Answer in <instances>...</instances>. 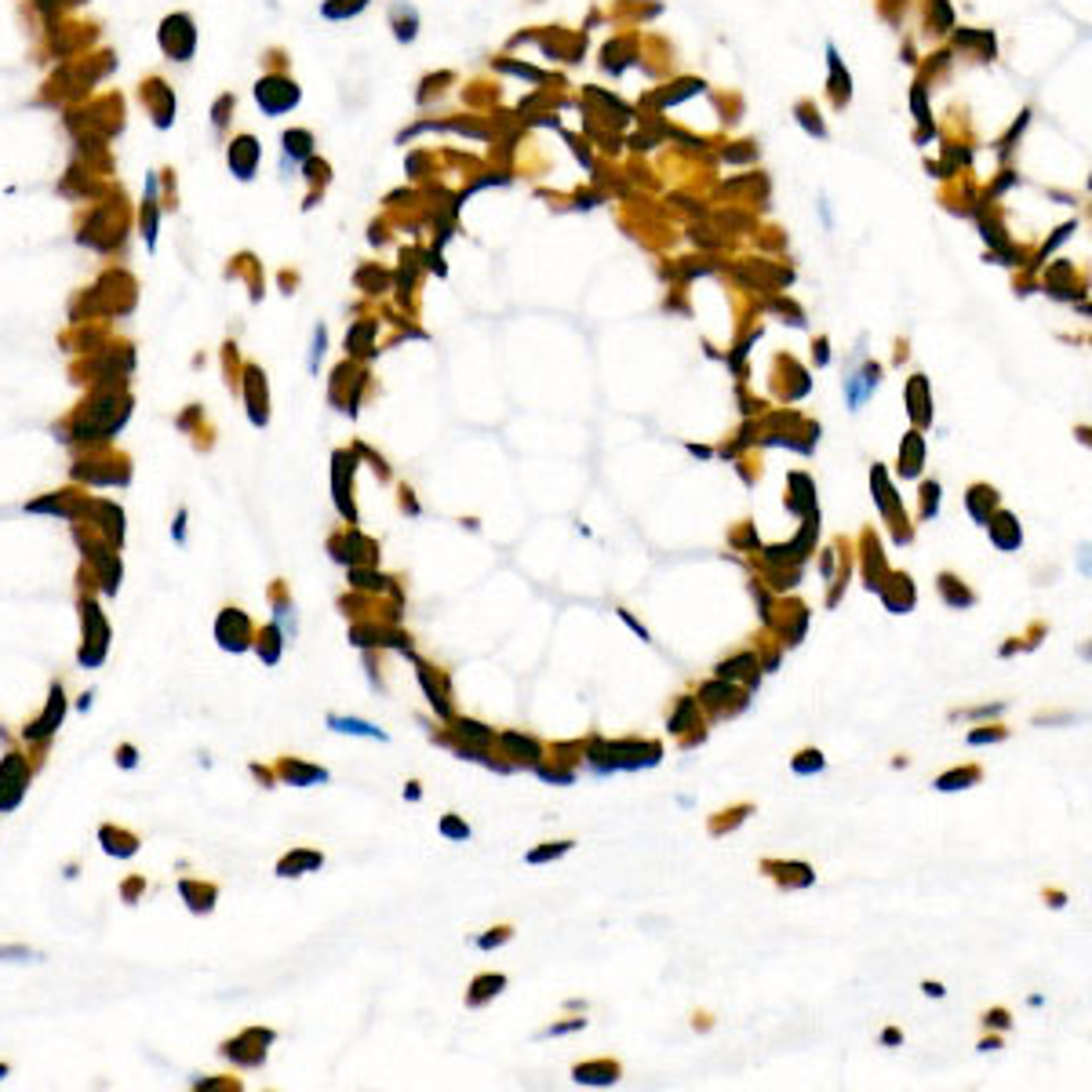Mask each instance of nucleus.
I'll return each instance as SVG.
<instances>
[{
    "mask_svg": "<svg viewBox=\"0 0 1092 1092\" xmlns=\"http://www.w3.org/2000/svg\"><path fill=\"white\" fill-rule=\"evenodd\" d=\"M69 474H73V481L96 485V488H114V485L132 481V467L124 455H91V460H80Z\"/></svg>",
    "mask_w": 1092,
    "mask_h": 1092,
    "instance_id": "7ed1b4c3",
    "label": "nucleus"
},
{
    "mask_svg": "<svg viewBox=\"0 0 1092 1092\" xmlns=\"http://www.w3.org/2000/svg\"><path fill=\"white\" fill-rule=\"evenodd\" d=\"M281 637H285V633H281V626H278V623H266V626L255 633V652L262 656V663H269V667H273V663L281 660V645H285Z\"/></svg>",
    "mask_w": 1092,
    "mask_h": 1092,
    "instance_id": "b1692460",
    "label": "nucleus"
},
{
    "mask_svg": "<svg viewBox=\"0 0 1092 1092\" xmlns=\"http://www.w3.org/2000/svg\"><path fill=\"white\" fill-rule=\"evenodd\" d=\"M132 415V401L117 390L96 394L73 419H69V437L66 441H110Z\"/></svg>",
    "mask_w": 1092,
    "mask_h": 1092,
    "instance_id": "f257e3e1",
    "label": "nucleus"
},
{
    "mask_svg": "<svg viewBox=\"0 0 1092 1092\" xmlns=\"http://www.w3.org/2000/svg\"><path fill=\"white\" fill-rule=\"evenodd\" d=\"M747 670H758V660H754L751 652H743V656H736V660L721 663V667H717V678H721V681H728V678H743Z\"/></svg>",
    "mask_w": 1092,
    "mask_h": 1092,
    "instance_id": "e433bc0d",
    "label": "nucleus"
},
{
    "mask_svg": "<svg viewBox=\"0 0 1092 1092\" xmlns=\"http://www.w3.org/2000/svg\"><path fill=\"white\" fill-rule=\"evenodd\" d=\"M583 1027H587V1020H565V1024H554V1027L546 1031V1034H551V1038H558V1034H569V1031H583Z\"/></svg>",
    "mask_w": 1092,
    "mask_h": 1092,
    "instance_id": "09e8293b",
    "label": "nucleus"
},
{
    "mask_svg": "<svg viewBox=\"0 0 1092 1092\" xmlns=\"http://www.w3.org/2000/svg\"><path fill=\"white\" fill-rule=\"evenodd\" d=\"M255 99H259V106L266 114H285V110H292L299 103V91H296V84L273 77V80H262L255 87Z\"/></svg>",
    "mask_w": 1092,
    "mask_h": 1092,
    "instance_id": "f8f14e48",
    "label": "nucleus"
},
{
    "mask_svg": "<svg viewBox=\"0 0 1092 1092\" xmlns=\"http://www.w3.org/2000/svg\"><path fill=\"white\" fill-rule=\"evenodd\" d=\"M99 842H103L106 856H117V860H132L139 852V838L132 831H124V827H114V824H106L99 831Z\"/></svg>",
    "mask_w": 1092,
    "mask_h": 1092,
    "instance_id": "4468645a",
    "label": "nucleus"
},
{
    "mask_svg": "<svg viewBox=\"0 0 1092 1092\" xmlns=\"http://www.w3.org/2000/svg\"><path fill=\"white\" fill-rule=\"evenodd\" d=\"M328 724L335 728V733H350V736H369V740H387V733H379L376 724H369V721H357V717H328Z\"/></svg>",
    "mask_w": 1092,
    "mask_h": 1092,
    "instance_id": "7c9ffc66",
    "label": "nucleus"
},
{
    "mask_svg": "<svg viewBox=\"0 0 1092 1092\" xmlns=\"http://www.w3.org/2000/svg\"><path fill=\"white\" fill-rule=\"evenodd\" d=\"M870 488H874V496H878V506L892 517L896 514V503H892V485H888V478H885V470L881 467H874L870 470Z\"/></svg>",
    "mask_w": 1092,
    "mask_h": 1092,
    "instance_id": "72a5a7b5",
    "label": "nucleus"
},
{
    "mask_svg": "<svg viewBox=\"0 0 1092 1092\" xmlns=\"http://www.w3.org/2000/svg\"><path fill=\"white\" fill-rule=\"evenodd\" d=\"M979 779V769L976 765H969V769H951V772H943L940 779H936V790H965V787H972Z\"/></svg>",
    "mask_w": 1092,
    "mask_h": 1092,
    "instance_id": "473e14b6",
    "label": "nucleus"
},
{
    "mask_svg": "<svg viewBox=\"0 0 1092 1092\" xmlns=\"http://www.w3.org/2000/svg\"><path fill=\"white\" fill-rule=\"evenodd\" d=\"M84 521H91V528H96L99 535H106L114 546L124 542V510H121L117 503H110V499H91Z\"/></svg>",
    "mask_w": 1092,
    "mask_h": 1092,
    "instance_id": "9b49d317",
    "label": "nucleus"
},
{
    "mask_svg": "<svg viewBox=\"0 0 1092 1092\" xmlns=\"http://www.w3.org/2000/svg\"><path fill=\"white\" fill-rule=\"evenodd\" d=\"M273 1042V1031H259V1027H251V1031H244V1034H237L233 1042H226L223 1045V1056H230L233 1063H241V1067H259L262 1060H266V1045Z\"/></svg>",
    "mask_w": 1092,
    "mask_h": 1092,
    "instance_id": "6e6552de",
    "label": "nucleus"
},
{
    "mask_svg": "<svg viewBox=\"0 0 1092 1092\" xmlns=\"http://www.w3.org/2000/svg\"><path fill=\"white\" fill-rule=\"evenodd\" d=\"M922 460H925V441L922 433H906L903 448H899V474L903 478H918L922 474Z\"/></svg>",
    "mask_w": 1092,
    "mask_h": 1092,
    "instance_id": "412c9836",
    "label": "nucleus"
},
{
    "mask_svg": "<svg viewBox=\"0 0 1092 1092\" xmlns=\"http://www.w3.org/2000/svg\"><path fill=\"white\" fill-rule=\"evenodd\" d=\"M983 1024H987V1027H997V1031H1006V1027H1009V1013H1006V1009H994V1013L983 1016Z\"/></svg>",
    "mask_w": 1092,
    "mask_h": 1092,
    "instance_id": "de8ad7c7",
    "label": "nucleus"
},
{
    "mask_svg": "<svg viewBox=\"0 0 1092 1092\" xmlns=\"http://www.w3.org/2000/svg\"><path fill=\"white\" fill-rule=\"evenodd\" d=\"M1006 736H1009V728H1001V724H983L979 733H969V743L979 747V743H997V740H1006Z\"/></svg>",
    "mask_w": 1092,
    "mask_h": 1092,
    "instance_id": "79ce46f5",
    "label": "nucleus"
},
{
    "mask_svg": "<svg viewBox=\"0 0 1092 1092\" xmlns=\"http://www.w3.org/2000/svg\"><path fill=\"white\" fill-rule=\"evenodd\" d=\"M790 488H794V496L787 499V503H790V510H794V514H801V517H819V514H815L812 481H808L805 474H790Z\"/></svg>",
    "mask_w": 1092,
    "mask_h": 1092,
    "instance_id": "393cba45",
    "label": "nucleus"
},
{
    "mask_svg": "<svg viewBox=\"0 0 1092 1092\" xmlns=\"http://www.w3.org/2000/svg\"><path fill=\"white\" fill-rule=\"evenodd\" d=\"M405 797H412V801H419V783H408V787H405Z\"/></svg>",
    "mask_w": 1092,
    "mask_h": 1092,
    "instance_id": "5fc2aeb1",
    "label": "nucleus"
},
{
    "mask_svg": "<svg viewBox=\"0 0 1092 1092\" xmlns=\"http://www.w3.org/2000/svg\"><path fill=\"white\" fill-rule=\"evenodd\" d=\"M878 590H881L888 612H910L915 608V583H910V576H892V583H881Z\"/></svg>",
    "mask_w": 1092,
    "mask_h": 1092,
    "instance_id": "2eb2a0df",
    "label": "nucleus"
},
{
    "mask_svg": "<svg viewBox=\"0 0 1092 1092\" xmlns=\"http://www.w3.org/2000/svg\"><path fill=\"white\" fill-rule=\"evenodd\" d=\"M441 834L451 838V842H467V838H470V827L463 824L460 815H444V819H441Z\"/></svg>",
    "mask_w": 1092,
    "mask_h": 1092,
    "instance_id": "a19ab883",
    "label": "nucleus"
},
{
    "mask_svg": "<svg viewBox=\"0 0 1092 1092\" xmlns=\"http://www.w3.org/2000/svg\"><path fill=\"white\" fill-rule=\"evenodd\" d=\"M878 376H881L878 364H867V369H863L860 376H852V379L845 383V390H849V405H852V408H860V405H863V397H867V394L878 387Z\"/></svg>",
    "mask_w": 1092,
    "mask_h": 1092,
    "instance_id": "cd10ccee",
    "label": "nucleus"
},
{
    "mask_svg": "<svg viewBox=\"0 0 1092 1092\" xmlns=\"http://www.w3.org/2000/svg\"><path fill=\"white\" fill-rule=\"evenodd\" d=\"M171 535L182 542L187 539V510H178V517H175V524H171Z\"/></svg>",
    "mask_w": 1092,
    "mask_h": 1092,
    "instance_id": "3c124183",
    "label": "nucleus"
},
{
    "mask_svg": "<svg viewBox=\"0 0 1092 1092\" xmlns=\"http://www.w3.org/2000/svg\"><path fill=\"white\" fill-rule=\"evenodd\" d=\"M117 761H121V765H124V769H135V761H139V754H135V747H128V743H124V747H121V751H117Z\"/></svg>",
    "mask_w": 1092,
    "mask_h": 1092,
    "instance_id": "8fccbe9b",
    "label": "nucleus"
},
{
    "mask_svg": "<svg viewBox=\"0 0 1092 1092\" xmlns=\"http://www.w3.org/2000/svg\"><path fill=\"white\" fill-rule=\"evenodd\" d=\"M696 721V703L692 699H681V706H678V714L670 717V733H685V728Z\"/></svg>",
    "mask_w": 1092,
    "mask_h": 1092,
    "instance_id": "37998d69",
    "label": "nucleus"
},
{
    "mask_svg": "<svg viewBox=\"0 0 1092 1092\" xmlns=\"http://www.w3.org/2000/svg\"><path fill=\"white\" fill-rule=\"evenodd\" d=\"M790 769H794L797 776H812V772L824 769V754H819V751H801V754L790 761Z\"/></svg>",
    "mask_w": 1092,
    "mask_h": 1092,
    "instance_id": "58836bf2",
    "label": "nucleus"
},
{
    "mask_svg": "<svg viewBox=\"0 0 1092 1092\" xmlns=\"http://www.w3.org/2000/svg\"><path fill=\"white\" fill-rule=\"evenodd\" d=\"M419 681H423V688H426V696H430V703H433V710L441 714V717H451V706H448V696H444V688H441V681H433V670L430 667H419Z\"/></svg>",
    "mask_w": 1092,
    "mask_h": 1092,
    "instance_id": "2f4dec72",
    "label": "nucleus"
},
{
    "mask_svg": "<svg viewBox=\"0 0 1092 1092\" xmlns=\"http://www.w3.org/2000/svg\"><path fill=\"white\" fill-rule=\"evenodd\" d=\"M350 583H353V587H364V590H397L394 579L376 576V572H369V569H350Z\"/></svg>",
    "mask_w": 1092,
    "mask_h": 1092,
    "instance_id": "c9c22d12",
    "label": "nucleus"
},
{
    "mask_svg": "<svg viewBox=\"0 0 1092 1092\" xmlns=\"http://www.w3.org/2000/svg\"><path fill=\"white\" fill-rule=\"evenodd\" d=\"M335 467H332V492H335V506H339V514L353 524L357 521V510H353V499H350V488H353V470H357V460H353V451H335V460H332Z\"/></svg>",
    "mask_w": 1092,
    "mask_h": 1092,
    "instance_id": "9d476101",
    "label": "nucleus"
},
{
    "mask_svg": "<svg viewBox=\"0 0 1092 1092\" xmlns=\"http://www.w3.org/2000/svg\"><path fill=\"white\" fill-rule=\"evenodd\" d=\"M925 994H929V997H943V994H947V990H943V987H940V983H925Z\"/></svg>",
    "mask_w": 1092,
    "mask_h": 1092,
    "instance_id": "864d4df0",
    "label": "nucleus"
},
{
    "mask_svg": "<svg viewBox=\"0 0 1092 1092\" xmlns=\"http://www.w3.org/2000/svg\"><path fill=\"white\" fill-rule=\"evenodd\" d=\"M965 506H969L976 524H987V517L997 510V492L990 485H972L969 496H965Z\"/></svg>",
    "mask_w": 1092,
    "mask_h": 1092,
    "instance_id": "4be33fe9",
    "label": "nucleus"
},
{
    "mask_svg": "<svg viewBox=\"0 0 1092 1092\" xmlns=\"http://www.w3.org/2000/svg\"><path fill=\"white\" fill-rule=\"evenodd\" d=\"M30 787V765L23 754H8L0 761V812H12Z\"/></svg>",
    "mask_w": 1092,
    "mask_h": 1092,
    "instance_id": "39448f33",
    "label": "nucleus"
},
{
    "mask_svg": "<svg viewBox=\"0 0 1092 1092\" xmlns=\"http://www.w3.org/2000/svg\"><path fill=\"white\" fill-rule=\"evenodd\" d=\"M87 506H91V499L80 496V492H73V488H66V492H48V496L26 503L30 514H51V517H62V521H84V517H87Z\"/></svg>",
    "mask_w": 1092,
    "mask_h": 1092,
    "instance_id": "423d86ee",
    "label": "nucleus"
},
{
    "mask_svg": "<svg viewBox=\"0 0 1092 1092\" xmlns=\"http://www.w3.org/2000/svg\"><path fill=\"white\" fill-rule=\"evenodd\" d=\"M62 717H66V692H62V685H51V696H48L44 714H41L33 724L23 728V740H26V743H44V740H51L55 728L62 724Z\"/></svg>",
    "mask_w": 1092,
    "mask_h": 1092,
    "instance_id": "1a4fd4ad",
    "label": "nucleus"
},
{
    "mask_svg": "<svg viewBox=\"0 0 1092 1092\" xmlns=\"http://www.w3.org/2000/svg\"><path fill=\"white\" fill-rule=\"evenodd\" d=\"M940 594H943V601H947L951 608H969V605H976V594H972L961 579H954L951 572L940 576Z\"/></svg>",
    "mask_w": 1092,
    "mask_h": 1092,
    "instance_id": "c85d7f7f",
    "label": "nucleus"
},
{
    "mask_svg": "<svg viewBox=\"0 0 1092 1092\" xmlns=\"http://www.w3.org/2000/svg\"><path fill=\"white\" fill-rule=\"evenodd\" d=\"M376 554H379V546L369 535H360L357 528H350V532H342V535L332 539V558L342 561V565H353V569L376 565Z\"/></svg>",
    "mask_w": 1092,
    "mask_h": 1092,
    "instance_id": "0eeeda50",
    "label": "nucleus"
},
{
    "mask_svg": "<svg viewBox=\"0 0 1092 1092\" xmlns=\"http://www.w3.org/2000/svg\"><path fill=\"white\" fill-rule=\"evenodd\" d=\"M572 1078L579 1085H612V1081H619V1063H612V1060H590V1063H579L572 1070Z\"/></svg>",
    "mask_w": 1092,
    "mask_h": 1092,
    "instance_id": "a211bd4d",
    "label": "nucleus"
},
{
    "mask_svg": "<svg viewBox=\"0 0 1092 1092\" xmlns=\"http://www.w3.org/2000/svg\"><path fill=\"white\" fill-rule=\"evenodd\" d=\"M503 987H506V976H499V972H485V976H478V979L470 983L467 1006H485V1001H488V997H496Z\"/></svg>",
    "mask_w": 1092,
    "mask_h": 1092,
    "instance_id": "bb28decb",
    "label": "nucleus"
},
{
    "mask_svg": "<svg viewBox=\"0 0 1092 1092\" xmlns=\"http://www.w3.org/2000/svg\"><path fill=\"white\" fill-rule=\"evenodd\" d=\"M510 936H514V929H510V925H499V929H488V936H481L478 947H481V951H492V947H503Z\"/></svg>",
    "mask_w": 1092,
    "mask_h": 1092,
    "instance_id": "a18cd8bd",
    "label": "nucleus"
},
{
    "mask_svg": "<svg viewBox=\"0 0 1092 1092\" xmlns=\"http://www.w3.org/2000/svg\"><path fill=\"white\" fill-rule=\"evenodd\" d=\"M503 747L514 751V758H521V761H539V743H535V740H524V736H517V733H506V736H503Z\"/></svg>",
    "mask_w": 1092,
    "mask_h": 1092,
    "instance_id": "f704fd0d",
    "label": "nucleus"
},
{
    "mask_svg": "<svg viewBox=\"0 0 1092 1092\" xmlns=\"http://www.w3.org/2000/svg\"><path fill=\"white\" fill-rule=\"evenodd\" d=\"M906 401H910V415H915V423L918 426H925L933 415H929V397H925V379L922 376H915V383H910V390H906Z\"/></svg>",
    "mask_w": 1092,
    "mask_h": 1092,
    "instance_id": "c756f323",
    "label": "nucleus"
},
{
    "mask_svg": "<svg viewBox=\"0 0 1092 1092\" xmlns=\"http://www.w3.org/2000/svg\"><path fill=\"white\" fill-rule=\"evenodd\" d=\"M936 510H940V485L929 481V485H922V517L929 521V517H936Z\"/></svg>",
    "mask_w": 1092,
    "mask_h": 1092,
    "instance_id": "c03bdc74",
    "label": "nucleus"
},
{
    "mask_svg": "<svg viewBox=\"0 0 1092 1092\" xmlns=\"http://www.w3.org/2000/svg\"><path fill=\"white\" fill-rule=\"evenodd\" d=\"M747 812H751V805H743V808H733V812H724V815H728V819H717V824H714V827H710V831H714V834H724V827H728V831H733V827H736V824H740V819H743V815H747Z\"/></svg>",
    "mask_w": 1092,
    "mask_h": 1092,
    "instance_id": "49530a36",
    "label": "nucleus"
},
{
    "mask_svg": "<svg viewBox=\"0 0 1092 1092\" xmlns=\"http://www.w3.org/2000/svg\"><path fill=\"white\" fill-rule=\"evenodd\" d=\"M278 772H281V779L292 783V787H314V783H324V779H328L324 769L306 765V761H299V758H285Z\"/></svg>",
    "mask_w": 1092,
    "mask_h": 1092,
    "instance_id": "dca6fc26",
    "label": "nucleus"
},
{
    "mask_svg": "<svg viewBox=\"0 0 1092 1092\" xmlns=\"http://www.w3.org/2000/svg\"><path fill=\"white\" fill-rule=\"evenodd\" d=\"M80 623H84V649L77 652V660L80 667H99L110 649V623L91 597H80Z\"/></svg>",
    "mask_w": 1092,
    "mask_h": 1092,
    "instance_id": "f03ea898",
    "label": "nucleus"
},
{
    "mask_svg": "<svg viewBox=\"0 0 1092 1092\" xmlns=\"http://www.w3.org/2000/svg\"><path fill=\"white\" fill-rule=\"evenodd\" d=\"M139 888H142V881H132V885L124 888V896H128V899H135V892H139Z\"/></svg>",
    "mask_w": 1092,
    "mask_h": 1092,
    "instance_id": "4d7b16f0",
    "label": "nucleus"
},
{
    "mask_svg": "<svg viewBox=\"0 0 1092 1092\" xmlns=\"http://www.w3.org/2000/svg\"><path fill=\"white\" fill-rule=\"evenodd\" d=\"M460 736L470 740V743H478V747H492L496 743V736L488 733L485 724H478V721H460Z\"/></svg>",
    "mask_w": 1092,
    "mask_h": 1092,
    "instance_id": "4c0bfd02",
    "label": "nucleus"
},
{
    "mask_svg": "<svg viewBox=\"0 0 1092 1092\" xmlns=\"http://www.w3.org/2000/svg\"><path fill=\"white\" fill-rule=\"evenodd\" d=\"M215 642L226 652H244L255 642V626L241 608H223L215 619Z\"/></svg>",
    "mask_w": 1092,
    "mask_h": 1092,
    "instance_id": "20e7f679",
    "label": "nucleus"
},
{
    "mask_svg": "<svg viewBox=\"0 0 1092 1092\" xmlns=\"http://www.w3.org/2000/svg\"><path fill=\"white\" fill-rule=\"evenodd\" d=\"M881 1042H885V1045H896V1042H899V1031H885Z\"/></svg>",
    "mask_w": 1092,
    "mask_h": 1092,
    "instance_id": "6e6d98bb",
    "label": "nucleus"
},
{
    "mask_svg": "<svg viewBox=\"0 0 1092 1092\" xmlns=\"http://www.w3.org/2000/svg\"><path fill=\"white\" fill-rule=\"evenodd\" d=\"M619 615H623V619H626V623H630V630H633V633H642V642H649V630H645V626H642V623H637V619H633V615H630V612H623V608H619Z\"/></svg>",
    "mask_w": 1092,
    "mask_h": 1092,
    "instance_id": "603ef678",
    "label": "nucleus"
},
{
    "mask_svg": "<svg viewBox=\"0 0 1092 1092\" xmlns=\"http://www.w3.org/2000/svg\"><path fill=\"white\" fill-rule=\"evenodd\" d=\"M987 532H990V542L997 546V551H1016V546L1024 542V532H1020V524H1016V517L1009 510L990 514L987 517Z\"/></svg>",
    "mask_w": 1092,
    "mask_h": 1092,
    "instance_id": "ddd939ff",
    "label": "nucleus"
},
{
    "mask_svg": "<svg viewBox=\"0 0 1092 1092\" xmlns=\"http://www.w3.org/2000/svg\"><path fill=\"white\" fill-rule=\"evenodd\" d=\"M5 1074H8V1067H0V1078H5Z\"/></svg>",
    "mask_w": 1092,
    "mask_h": 1092,
    "instance_id": "13d9d810",
    "label": "nucleus"
},
{
    "mask_svg": "<svg viewBox=\"0 0 1092 1092\" xmlns=\"http://www.w3.org/2000/svg\"><path fill=\"white\" fill-rule=\"evenodd\" d=\"M324 863V856L321 852H314V849H292L281 863H278V874L281 878H299V874H310V870H317Z\"/></svg>",
    "mask_w": 1092,
    "mask_h": 1092,
    "instance_id": "aec40b11",
    "label": "nucleus"
},
{
    "mask_svg": "<svg viewBox=\"0 0 1092 1092\" xmlns=\"http://www.w3.org/2000/svg\"><path fill=\"white\" fill-rule=\"evenodd\" d=\"M178 892H182V899L190 903V910L194 915H208V910L215 906V885H205V881H190V878H182L178 881Z\"/></svg>",
    "mask_w": 1092,
    "mask_h": 1092,
    "instance_id": "6ab92c4d",
    "label": "nucleus"
},
{
    "mask_svg": "<svg viewBox=\"0 0 1092 1092\" xmlns=\"http://www.w3.org/2000/svg\"><path fill=\"white\" fill-rule=\"evenodd\" d=\"M255 160H259V150H255V139H237L233 146H230V168L241 175V178H251V171H255Z\"/></svg>",
    "mask_w": 1092,
    "mask_h": 1092,
    "instance_id": "a878e982",
    "label": "nucleus"
},
{
    "mask_svg": "<svg viewBox=\"0 0 1092 1092\" xmlns=\"http://www.w3.org/2000/svg\"><path fill=\"white\" fill-rule=\"evenodd\" d=\"M572 849V842H546L542 849H532L528 852V863H546V860H558V856H565Z\"/></svg>",
    "mask_w": 1092,
    "mask_h": 1092,
    "instance_id": "ea45409f",
    "label": "nucleus"
},
{
    "mask_svg": "<svg viewBox=\"0 0 1092 1092\" xmlns=\"http://www.w3.org/2000/svg\"><path fill=\"white\" fill-rule=\"evenodd\" d=\"M248 415L255 426H266L269 412H266V376L259 369H248Z\"/></svg>",
    "mask_w": 1092,
    "mask_h": 1092,
    "instance_id": "f3484780",
    "label": "nucleus"
},
{
    "mask_svg": "<svg viewBox=\"0 0 1092 1092\" xmlns=\"http://www.w3.org/2000/svg\"><path fill=\"white\" fill-rule=\"evenodd\" d=\"M765 870H772L776 881L787 885V888H808V885L815 881V874H812L808 863H772V860H769Z\"/></svg>",
    "mask_w": 1092,
    "mask_h": 1092,
    "instance_id": "5701e85b",
    "label": "nucleus"
}]
</instances>
